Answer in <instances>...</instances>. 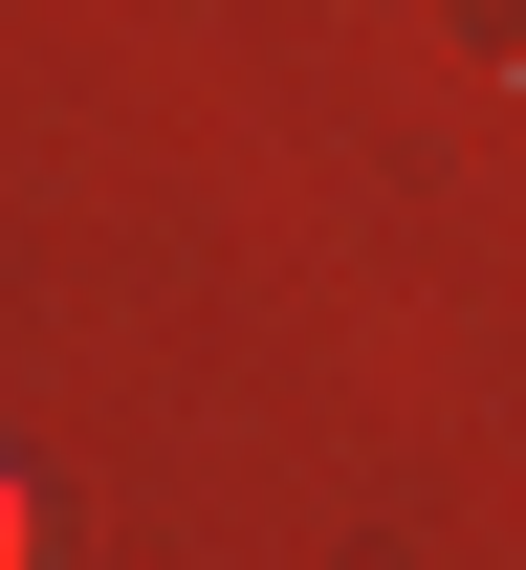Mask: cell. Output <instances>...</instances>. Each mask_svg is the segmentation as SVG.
Listing matches in <instances>:
<instances>
[{"label":"cell","instance_id":"obj_1","mask_svg":"<svg viewBox=\"0 0 526 570\" xmlns=\"http://www.w3.org/2000/svg\"><path fill=\"white\" fill-rule=\"evenodd\" d=\"M22 549H44V527H22V461H0V570H22Z\"/></svg>","mask_w":526,"mask_h":570}]
</instances>
